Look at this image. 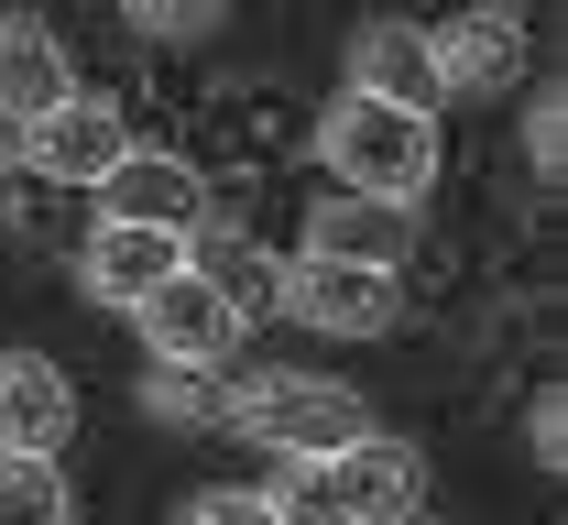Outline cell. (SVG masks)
<instances>
[{
    "label": "cell",
    "mask_w": 568,
    "mask_h": 525,
    "mask_svg": "<svg viewBox=\"0 0 568 525\" xmlns=\"http://www.w3.org/2000/svg\"><path fill=\"white\" fill-rule=\"evenodd\" d=\"M351 99H383V110H416V121H437L426 22H361V33H351Z\"/></svg>",
    "instance_id": "4fadbf2b"
},
{
    "label": "cell",
    "mask_w": 568,
    "mask_h": 525,
    "mask_svg": "<svg viewBox=\"0 0 568 525\" xmlns=\"http://www.w3.org/2000/svg\"><path fill=\"white\" fill-rule=\"evenodd\" d=\"M132 33H153V44H186V33H219V0H132Z\"/></svg>",
    "instance_id": "d6986e66"
},
{
    "label": "cell",
    "mask_w": 568,
    "mask_h": 525,
    "mask_svg": "<svg viewBox=\"0 0 568 525\" xmlns=\"http://www.w3.org/2000/svg\"><path fill=\"white\" fill-rule=\"evenodd\" d=\"M77 438V383L44 351H0V460H55Z\"/></svg>",
    "instance_id": "9c48e42d"
},
{
    "label": "cell",
    "mask_w": 568,
    "mask_h": 525,
    "mask_svg": "<svg viewBox=\"0 0 568 525\" xmlns=\"http://www.w3.org/2000/svg\"><path fill=\"white\" fill-rule=\"evenodd\" d=\"M263 504L284 525H405L426 515V460L405 438H361L339 460H274Z\"/></svg>",
    "instance_id": "6da1fadb"
},
{
    "label": "cell",
    "mask_w": 568,
    "mask_h": 525,
    "mask_svg": "<svg viewBox=\"0 0 568 525\" xmlns=\"http://www.w3.org/2000/svg\"><path fill=\"white\" fill-rule=\"evenodd\" d=\"M186 274H197L219 306H230V329H263V317H284V252H263L241 220H197V230H186Z\"/></svg>",
    "instance_id": "ba28073f"
},
{
    "label": "cell",
    "mask_w": 568,
    "mask_h": 525,
    "mask_svg": "<svg viewBox=\"0 0 568 525\" xmlns=\"http://www.w3.org/2000/svg\"><path fill=\"white\" fill-rule=\"evenodd\" d=\"M175 525H284V515L263 504V482H252V493L230 482V493H186V504H175Z\"/></svg>",
    "instance_id": "ac0fdd59"
},
{
    "label": "cell",
    "mask_w": 568,
    "mask_h": 525,
    "mask_svg": "<svg viewBox=\"0 0 568 525\" xmlns=\"http://www.w3.org/2000/svg\"><path fill=\"white\" fill-rule=\"evenodd\" d=\"M22 153H33V175H44V186H99V175L132 153L121 99H67V110H44V121L22 132Z\"/></svg>",
    "instance_id": "8fae6325"
},
{
    "label": "cell",
    "mask_w": 568,
    "mask_h": 525,
    "mask_svg": "<svg viewBox=\"0 0 568 525\" xmlns=\"http://www.w3.org/2000/svg\"><path fill=\"white\" fill-rule=\"evenodd\" d=\"M405 525H437V515H405Z\"/></svg>",
    "instance_id": "7402d4cb"
},
{
    "label": "cell",
    "mask_w": 568,
    "mask_h": 525,
    "mask_svg": "<svg viewBox=\"0 0 568 525\" xmlns=\"http://www.w3.org/2000/svg\"><path fill=\"white\" fill-rule=\"evenodd\" d=\"M219 427L252 438V450H274V460H339V450H361V438H383L372 394H351V383H328V373H252V383H230Z\"/></svg>",
    "instance_id": "7a4b0ae2"
},
{
    "label": "cell",
    "mask_w": 568,
    "mask_h": 525,
    "mask_svg": "<svg viewBox=\"0 0 568 525\" xmlns=\"http://www.w3.org/2000/svg\"><path fill=\"white\" fill-rule=\"evenodd\" d=\"M525 438H536V460L558 471L568 460V394H536V405H525Z\"/></svg>",
    "instance_id": "ffe728a7"
},
{
    "label": "cell",
    "mask_w": 568,
    "mask_h": 525,
    "mask_svg": "<svg viewBox=\"0 0 568 525\" xmlns=\"http://www.w3.org/2000/svg\"><path fill=\"white\" fill-rule=\"evenodd\" d=\"M426 67H437V99H503V88H525V22L448 11V22H426Z\"/></svg>",
    "instance_id": "5b68a950"
},
{
    "label": "cell",
    "mask_w": 568,
    "mask_h": 525,
    "mask_svg": "<svg viewBox=\"0 0 568 525\" xmlns=\"http://www.w3.org/2000/svg\"><path fill=\"white\" fill-rule=\"evenodd\" d=\"M525 164L558 186L568 175V99H525Z\"/></svg>",
    "instance_id": "e0dca14e"
},
{
    "label": "cell",
    "mask_w": 568,
    "mask_h": 525,
    "mask_svg": "<svg viewBox=\"0 0 568 525\" xmlns=\"http://www.w3.org/2000/svg\"><path fill=\"white\" fill-rule=\"evenodd\" d=\"M132 329H142V351H153V373H219V362L241 351L230 306H219L197 274H164V285L132 306Z\"/></svg>",
    "instance_id": "8992f818"
},
{
    "label": "cell",
    "mask_w": 568,
    "mask_h": 525,
    "mask_svg": "<svg viewBox=\"0 0 568 525\" xmlns=\"http://www.w3.org/2000/svg\"><path fill=\"white\" fill-rule=\"evenodd\" d=\"M416 252V209H383V198H317L306 209V263H361V274H405Z\"/></svg>",
    "instance_id": "30bf717a"
},
{
    "label": "cell",
    "mask_w": 568,
    "mask_h": 525,
    "mask_svg": "<svg viewBox=\"0 0 568 525\" xmlns=\"http://www.w3.org/2000/svg\"><path fill=\"white\" fill-rule=\"evenodd\" d=\"M317 164L339 175V198L416 209L426 186H437V121L383 110V99H328V121H317Z\"/></svg>",
    "instance_id": "3957f363"
},
{
    "label": "cell",
    "mask_w": 568,
    "mask_h": 525,
    "mask_svg": "<svg viewBox=\"0 0 568 525\" xmlns=\"http://www.w3.org/2000/svg\"><path fill=\"white\" fill-rule=\"evenodd\" d=\"M284 317L317 329V340H383L405 317V285L394 274H361V263H284Z\"/></svg>",
    "instance_id": "277c9868"
},
{
    "label": "cell",
    "mask_w": 568,
    "mask_h": 525,
    "mask_svg": "<svg viewBox=\"0 0 568 525\" xmlns=\"http://www.w3.org/2000/svg\"><path fill=\"white\" fill-rule=\"evenodd\" d=\"M164 274H186V241H175V230H110L99 220L88 252H77V285H88L99 306H142Z\"/></svg>",
    "instance_id": "5bb4252c"
},
{
    "label": "cell",
    "mask_w": 568,
    "mask_h": 525,
    "mask_svg": "<svg viewBox=\"0 0 568 525\" xmlns=\"http://www.w3.org/2000/svg\"><path fill=\"white\" fill-rule=\"evenodd\" d=\"M0 220H11V175H0Z\"/></svg>",
    "instance_id": "44dd1931"
},
{
    "label": "cell",
    "mask_w": 568,
    "mask_h": 525,
    "mask_svg": "<svg viewBox=\"0 0 568 525\" xmlns=\"http://www.w3.org/2000/svg\"><path fill=\"white\" fill-rule=\"evenodd\" d=\"M88 198H99V220H110V230H175V241H186V230L209 220V186H197V164H186V153H142V143L121 153V164H110Z\"/></svg>",
    "instance_id": "52a82bcc"
},
{
    "label": "cell",
    "mask_w": 568,
    "mask_h": 525,
    "mask_svg": "<svg viewBox=\"0 0 568 525\" xmlns=\"http://www.w3.org/2000/svg\"><path fill=\"white\" fill-rule=\"evenodd\" d=\"M0 525H77V493L55 460H0Z\"/></svg>",
    "instance_id": "9a60e30c"
},
{
    "label": "cell",
    "mask_w": 568,
    "mask_h": 525,
    "mask_svg": "<svg viewBox=\"0 0 568 525\" xmlns=\"http://www.w3.org/2000/svg\"><path fill=\"white\" fill-rule=\"evenodd\" d=\"M219 405H230L219 373H142V416H164V427H219Z\"/></svg>",
    "instance_id": "2e32d148"
},
{
    "label": "cell",
    "mask_w": 568,
    "mask_h": 525,
    "mask_svg": "<svg viewBox=\"0 0 568 525\" xmlns=\"http://www.w3.org/2000/svg\"><path fill=\"white\" fill-rule=\"evenodd\" d=\"M67 99H77V67H67V44H55V22L0 11V132H33Z\"/></svg>",
    "instance_id": "7c38bea8"
}]
</instances>
